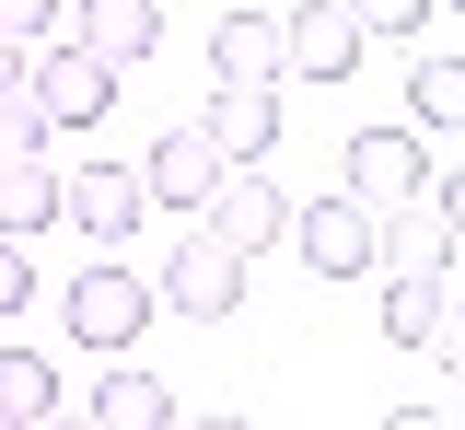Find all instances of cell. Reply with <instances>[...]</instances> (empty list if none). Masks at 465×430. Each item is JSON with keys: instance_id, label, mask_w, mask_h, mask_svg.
Returning a JSON list of instances; mask_svg holds the SVG:
<instances>
[{"instance_id": "cell-26", "label": "cell", "mask_w": 465, "mask_h": 430, "mask_svg": "<svg viewBox=\"0 0 465 430\" xmlns=\"http://www.w3.org/2000/svg\"><path fill=\"white\" fill-rule=\"evenodd\" d=\"M174 430H256V419H174Z\"/></svg>"}, {"instance_id": "cell-6", "label": "cell", "mask_w": 465, "mask_h": 430, "mask_svg": "<svg viewBox=\"0 0 465 430\" xmlns=\"http://www.w3.org/2000/svg\"><path fill=\"white\" fill-rule=\"evenodd\" d=\"M198 140H210L222 163H268V151H280V93H268V82H222V93L198 105Z\"/></svg>"}, {"instance_id": "cell-3", "label": "cell", "mask_w": 465, "mask_h": 430, "mask_svg": "<svg viewBox=\"0 0 465 430\" xmlns=\"http://www.w3.org/2000/svg\"><path fill=\"white\" fill-rule=\"evenodd\" d=\"M384 337L454 361V268H396V279H384Z\"/></svg>"}, {"instance_id": "cell-5", "label": "cell", "mask_w": 465, "mask_h": 430, "mask_svg": "<svg viewBox=\"0 0 465 430\" xmlns=\"http://www.w3.org/2000/svg\"><path fill=\"white\" fill-rule=\"evenodd\" d=\"M210 233H222L232 256H268L291 233V198L256 175V163H222V186H210Z\"/></svg>"}, {"instance_id": "cell-18", "label": "cell", "mask_w": 465, "mask_h": 430, "mask_svg": "<svg viewBox=\"0 0 465 430\" xmlns=\"http://www.w3.org/2000/svg\"><path fill=\"white\" fill-rule=\"evenodd\" d=\"M407 105H419V128H454L465 117V59L454 47H430V59L407 70Z\"/></svg>"}, {"instance_id": "cell-12", "label": "cell", "mask_w": 465, "mask_h": 430, "mask_svg": "<svg viewBox=\"0 0 465 430\" xmlns=\"http://www.w3.org/2000/svg\"><path fill=\"white\" fill-rule=\"evenodd\" d=\"M372 268H454V210L396 198V221H372Z\"/></svg>"}, {"instance_id": "cell-2", "label": "cell", "mask_w": 465, "mask_h": 430, "mask_svg": "<svg viewBox=\"0 0 465 430\" xmlns=\"http://www.w3.org/2000/svg\"><path fill=\"white\" fill-rule=\"evenodd\" d=\"M244 268H256V256H232L222 233H210V221H198V233H186V245L163 256V279H152V291H163L174 314H198V326H222V314L244 303Z\"/></svg>"}, {"instance_id": "cell-17", "label": "cell", "mask_w": 465, "mask_h": 430, "mask_svg": "<svg viewBox=\"0 0 465 430\" xmlns=\"http://www.w3.org/2000/svg\"><path fill=\"white\" fill-rule=\"evenodd\" d=\"M47 407H58V372L35 349H0V430H35Z\"/></svg>"}, {"instance_id": "cell-22", "label": "cell", "mask_w": 465, "mask_h": 430, "mask_svg": "<svg viewBox=\"0 0 465 430\" xmlns=\"http://www.w3.org/2000/svg\"><path fill=\"white\" fill-rule=\"evenodd\" d=\"M24 35H47V0H0V47H24Z\"/></svg>"}, {"instance_id": "cell-19", "label": "cell", "mask_w": 465, "mask_h": 430, "mask_svg": "<svg viewBox=\"0 0 465 430\" xmlns=\"http://www.w3.org/2000/svg\"><path fill=\"white\" fill-rule=\"evenodd\" d=\"M338 12L361 35H419V24H430V0H338Z\"/></svg>"}, {"instance_id": "cell-25", "label": "cell", "mask_w": 465, "mask_h": 430, "mask_svg": "<svg viewBox=\"0 0 465 430\" xmlns=\"http://www.w3.org/2000/svg\"><path fill=\"white\" fill-rule=\"evenodd\" d=\"M35 430H94V419H70V407H47V419H35Z\"/></svg>"}, {"instance_id": "cell-24", "label": "cell", "mask_w": 465, "mask_h": 430, "mask_svg": "<svg viewBox=\"0 0 465 430\" xmlns=\"http://www.w3.org/2000/svg\"><path fill=\"white\" fill-rule=\"evenodd\" d=\"M0 93H24V47H0Z\"/></svg>"}, {"instance_id": "cell-21", "label": "cell", "mask_w": 465, "mask_h": 430, "mask_svg": "<svg viewBox=\"0 0 465 430\" xmlns=\"http://www.w3.org/2000/svg\"><path fill=\"white\" fill-rule=\"evenodd\" d=\"M35 303V268H24V245H12V233H0V314H24Z\"/></svg>"}, {"instance_id": "cell-11", "label": "cell", "mask_w": 465, "mask_h": 430, "mask_svg": "<svg viewBox=\"0 0 465 430\" xmlns=\"http://www.w3.org/2000/svg\"><path fill=\"white\" fill-rule=\"evenodd\" d=\"M94 70H140L152 47H163V12L152 0H82V35H70Z\"/></svg>"}, {"instance_id": "cell-10", "label": "cell", "mask_w": 465, "mask_h": 430, "mask_svg": "<svg viewBox=\"0 0 465 430\" xmlns=\"http://www.w3.org/2000/svg\"><path fill=\"white\" fill-rule=\"evenodd\" d=\"M140 198H152V186H140V163H82V175H58V221H82V233H128V221H140Z\"/></svg>"}, {"instance_id": "cell-23", "label": "cell", "mask_w": 465, "mask_h": 430, "mask_svg": "<svg viewBox=\"0 0 465 430\" xmlns=\"http://www.w3.org/2000/svg\"><path fill=\"white\" fill-rule=\"evenodd\" d=\"M384 430H454V419H442V407H396Z\"/></svg>"}, {"instance_id": "cell-7", "label": "cell", "mask_w": 465, "mask_h": 430, "mask_svg": "<svg viewBox=\"0 0 465 430\" xmlns=\"http://www.w3.org/2000/svg\"><path fill=\"white\" fill-rule=\"evenodd\" d=\"M280 70H302V82H349V70H361V24H349L338 0L280 12Z\"/></svg>"}, {"instance_id": "cell-9", "label": "cell", "mask_w": 465, "mask_h": 430, "mask_svg": "<svg viewBox=\"0 0 465 430\" xmlns=\"http://www.w3.org/2000/svg\"><path fill=\"white\" fill-rule=\"evenodd\" d=\"M338 175H349L361 210H372V198H419V175H430V163H419V128H361L338 151Z\"/></svg>"}, {"instance_id": "cell-16", "label": "cell", "mask_w": 465, "mask_h": 430, "mask_svg": "<svg viewBox=\"0 0 465 430\" xmlns=\"http://www.w3.org/2000/svg\"><path fill=\"white\" fill-rule=\"evenodd\" d=\"M58 221V175H47V151H12L0 163V233L24 245V233H47Z\"/></svg>"}, {"instance_id": "cell-20", "label": "cell", "mask_w": 465, "mask_h": 430, "mask_svg": "<svg viewBox=\"0 0 465 430\" xmlns=\"http://www.w3.org/2000/svg\"><path fill=\"white\" fill-rule=\"evenodd\" d=\"M12 151H47V117H35V93H0V163Z\"/></svg>"}, {"instance_id": "cell-8", "label": "cell", "mask_w": 465, "mask_h": 430, "mask_svg": "<svg viewBox=\"0 0 465 430\" xmlns=\"http://www.w3.org/2000/svg\"><path fill=\"white\" fill-rule=\"evenodd\" d=\"M24 93H35V117L47 128H94L116 105V70H94L82 47H47V70H24Z\"/></svg>"}, {"instance_id": "cell-14", "label": "cell", "mask_w": 465, "mask_h": 430, "mask_svg": "<svg viewBox=\"0 0 465 430\" xmlns=\"http://www.w3.org/2000/svg\"><path fill=\"white\" fill-rule=\"evenodd\" d=\"M210 70H222V82H280V12H244V0H232L222 35H210Z\"/></svg>"}, {"instance_id": "cell-1", "label": "cell", "mask_w": 465, "mask_h": 430, "mask_svg": "<svg viewBox=\"0 0 465 430\" xmlns=\"http://www.w3.org/2000/svg\"><path fill=\"white\" fill-rule=\"evenodd\" d=\"M152 314H163V291H152L140 268H116V256H94V268L58 291V326H70L82 349H105V361H128V349H140V326H152Z\"/></svg>"}, {"instance_id": "cell-13", "label": "cell", "mask_w": 465, "mask_h": 430, "mask_svg": "<svg viewBox=\"0 0 465 430\" xmlns=\"http://www.w3.org/2000/svg\"><path fill=\"white\" fill-rule=\"evenodd\" d=\"M140 186H152L163 210H210V186H222V151H210L198 128H163V140H152V163H140Z\"/></svg>"}, {"instance_id": "cell-4", "label": "cell", "mask_w": 465, "mask_h": 430, "mask_svg": "<svg viewBox=\"0 0 465 430\" xmlns=\"http://www.w3.org/2000/svg\"><path fill=\"white\" fill-rule=\"evenodd\" d=\"M280 245H302L314 279H361V268H372V210H361V198H314V210H291Z\"/></svg>"}, {"instance_id": "cell-15", "label": "cell", "mask_w": 465, "mask_h": 430, "mask_svg": "<svg viewBox=\"0 0 465 430\" xmlns=\"http://www.w3.org/2000/svg\"><path fill=\"white\" fill-rule=\"evenodd\" d=\"M94 430H174V396H163V372H105L94 384Z\"/></svg>"}]
</instances>
